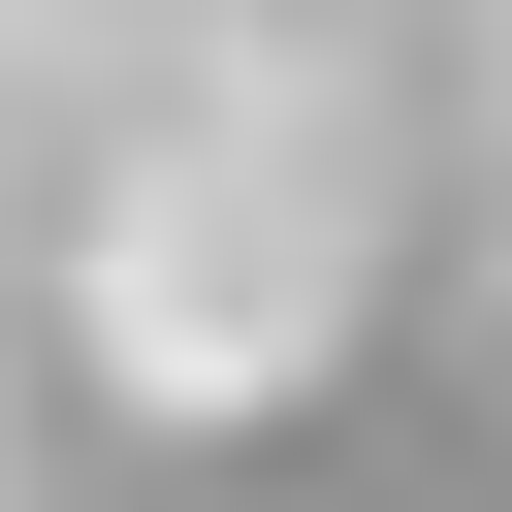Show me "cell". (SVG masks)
Segmentation results:
<instances>
[]
</instances>
